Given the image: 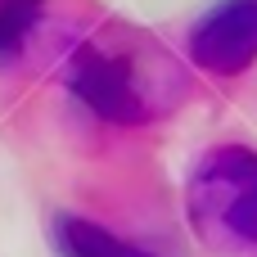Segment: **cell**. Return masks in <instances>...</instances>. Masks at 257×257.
Segmentation results:
<instances>
[{"mask_svg": "<svg viewBox=\"0 0 257 257\" xmlns=\"http://www.w3.org/2000/svg\"><path fill=\"white\" fill-rule=\"evenodd\" d=\"M194 59L212 72H239L257 59V0H226L194 27Z\"/></svg>", "mask_w": 257, "mask_h": 257, "instance_id": "obj_3", "label": "cell"}, {"mask_svg": "<svg viewBox=\"0 0 257 257\" xmlns=\"http://www.w3.org/2000/svg\"><path fill=\"white\" fill-rule=\"evenodd\" d=\"M36 14H41V0H0V63L23 50Z\"/></svg>", "mask_w": 257, "mask_h": 257, "instance_id": "obj_4", "label": "cell"}, {"mask_svg": "<svg viewBox=\"0 0 257 257\" xmlns=\"http://www.w3.org/2000/svg\"><path fill=\"white\" fill-rule=\"evenodd\" d=\"M194 208L226 226L230 235L257 244V154L248 149H221L203 163L194 181Z\"/></svg>", "mask_w": 257, "mask_h": 257, "instance_id": "obj_1", "label": "cell"}, {"mask_svg": "<svg viewBox=\"0 0 257 257\" xmlns=\"http://www.w3.org/2000/svg\"><path fill=\"white\" fill-rule=\"evenodd\" d=\"M145 63H136L131 54H117L108 45H90L81 50L77 68H72V86L81 99L95 104V113L117 117V122H136L149 113V95H145Z\"/></svg>", "mask_w": 257, "mask_h": 257, "instance_id": "obj_2", "label": "cell"}]
</instances>
